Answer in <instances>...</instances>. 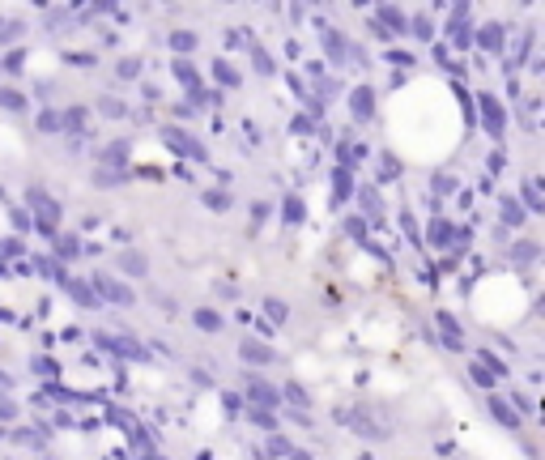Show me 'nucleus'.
Here are the masks:
<instances>
[{"instance_id": "obj_14", "label": "nucleus", "mask_w": 545, "mask_h": 460, "mask_svg": "<svg viewBox=\"0 0 545 460\" xmlns=\"http://www.w3.org/2000/svg\"><path fill=\"white\" fill-rule=\"evenodd\" d=\"M490 414H495V418H499V422H503L507 431H516V426H520L516 409H507V400H503V396H490Z\"/></svg>"}, {"instance_id": "obj_9", "label": "nucleus", "mask_w": 545, "mask_h": 460, "mask_svg": "<svg viewBox=\"0 0 545 460\" xmlns=\"http://www.w3.org/2000/svg\"><path fill=\"white\" fill-rule=\"evenodd\" d=\"M239 358L260 363V367H272V363H277V354H272L268 345H260V341H239Z\"/></svg>"}, {"instance_id": "obj_35", "label": "nucleus", "mask_w": 545, "mask_h": 460, "mask_svg": "<svg viewBox=\"0 0 545 460\" xmlns=\"http://www.w3.org/2000/svg\"><path fill=\"white\" fill-rule=\"evenodd\" d=\"M205 204H209V209H226L230 196H226V192H205Z\"/></svg>"}, {"instance_id": "obj_40", "label": "nucleus", "mask_w": 545, "mask_h": 460, "mask_svg": "<svg viewBox=\"0 0 545 460\" xmlns=\"http://www.w3.org/2000/svg\"><path fill=\"white\" fill-rule=\"evenodd\" d=\"M286 396H290L294 405H311V400H307V392H303L298 384H286Z\"/></svg>"}, {"instance_id": "obj_8", "label": "nucleus", "mask_w": 545, "mask_h": 460, "mask_svg": "<svg viewBox=\"0 0 545 460\" xmlns=\"http://www.w3.org/2000/svg\"><path fill=\"white\" fill-rule=\"evenodd\" d=\"M98 345L111 349V354H124V358H137V363L145 358V349H141L137 341H124V337H106V333H98Z\"/></svg>"}, {"instance_id": "obj_43", "label": "nucleus", "mask_w": 545, "mask_h": 460, "mask_svg": "<svg viewBox=\"0 0 545 460\" xmlns=\"http://www.w3.org/2000/svg\"><path fill=\"white\" fill-rule=\"evenodd\" d=\"M141 73V60H120V77H137Z\"/></svg>"}, {"instance_id": "obj_12", "label": "nucleus", "mask_w": 545, "mask_h": 460, "mask_svg": "<svg viewBox=\"0 0 545 460\" xmlns=\"http://www.w3.org/2000/svg\"><path fill=\"white\" fill-rule=\"evenodd\" d=\"M64 290L81 302V307H98V294H94V286H85V281H77V277H64Z\"/></svg>"}, {"instance_id": "obj_39", "label": "nucleus", "mask_w": 545, "mask_h": 460, "mask_svg": "<svg viewBox=\"0 0 545 460\" xmlns=\"http://www.w3.org/2000/svg\"><path fill=\"white\" fill-rule=\"evenodd\" d=\"M401 175V162L392 158V153H384V179H396Z\"/></svg>"}, {"instance_id": "obj_31", "label": "nucleus", "mask_w": 545, "mask_h": 460, "mask_svg": "<svg viewBox=\"0 0 545 460\" xmlns=\"http://www.w3.org/2000/svg\"><path fill=\"white\" fill-rule=\"evenodd\" d=\"M98 111L116 120V116H124V102H120V98H102V102H98Z\"/></svg>"}, {"instance_id": "obj_38", "label": "nucleus", "mask_w": 545, "mask_h": 460, "mask_svg": "<svg viewBox=\"0 0 545 460\" xmlns=\"http://www.w3.org/2000/svg\"><path fill=\"white\" fill-rule=\"evenodd\" d=\"M264 312H268V320H286V302H277V298H268V307H264Z\"/></svg>"}, {"instance_id": "obj_6", "label": "nucleus", "mask_w": 545, "mask_h": 460, "mask_svg": "<svg viewBox=\"0 0 545 460\" xmlns=\"http://www.w3.org/2000/svg\"><path fill=\"white\" fill-rule=\"evenodd\" d=\"M350 111H354V120H362V124L375 116V90H371V85H358V90H354Z\"/></svg>"}, {"instance_id": "obj_27", "label": "nucleus", "mask_w": 545, "mask_h": 460, "mask_svg": "<svg viewBox=\"0 0 545 460\" xmlns=\"http://www.w3.org/2000/svg\"><path fill=\"white\" fill-rule=\"evenodd\" d=\"M171 47H175V51H192V47H196V34H192V30H175V34H171Z\"/></svg>"}, {"instance_id": "obj_3", "label": "nucleus", "mask_w": 545, "mask_h": 460, "mask_svg": "<svg viewBox=\"0 0 545 460\" xmlns=\"http://www.w3.org/2000/svg\"><path fill=\"white\" fill-rule=\"evenodd\" d=\"M94 294L106 298V302H116V307H132V302H137V294H132L124 281H116L111 273H98V277H94Z\"/></svg>"}, {"instance_id": "obj_18", "label": "nucleus", "mask_w": 545, "mask_h": 460, "mask_svg": "<svg viewBox=\"0 0 545 460\" xmlns=\"http://www.w3.org/2000/svg\"><path fill=\"white\" fill-rule=\"evenodd\" d=\"M439 333H443L448 349H460V345H464V341H460V328H456V320H452V316H443V312H439Z\"/></svg>"}, {"instance_id": "obj_13", "label": "nucleus", "mask_w": 545, "mask_h": 460, "mask_svg": "<svg viewBox=\"0 0 545 460\" xmlns=\"http://www.w3.org/2000/svg\"><path fill=\"white\" fill-rule=\"evenodd\" d=\"M171 73H175V81H179V85H188V94H196V90H200V73H196L188 60H175V69H171Z\"/></svg>"}, {"instance_id": "obj_28", "label": "nucleus", "mask_w": 545, "mask_h": 460, "mask_svg": "<svg viewBox=\"0 0 545 460\" xmlns=\"http://www.w3.org/2000/svg\"><path fill=\"white\" fill-rule=\"evenodd\" d=\"M264 452H268V456H303V452H298V447H290L286 439H268V447H264Z\"/></svg>"}, {"instance_id": "obj_46", "label": "nucleus", "mask_w": 545, "mask_h": 460, "mask_svg": "<svg viewBox=\"0 0 545 460\" xmlns=\"http://www.w3.org/2000/svg\"><path fill=\"white\" fill-rule=\"evenodd\" d=\"M473 384H481V388H490V371H481V363H473Z\"/></svg>"}, {"instance_id": "obj_29", "label": "nucleus", "mask_w": 545, "mask_h": 460, "mask_svg": "<svg viewBox=\"0 0 545 460\" xmlns=\"http://www.w3.org/2000/svg\"><path fill=\"white\" fill-rule=\"evenodd\" d=\"M0 69H5V73H22V69H26V56H22V51H9V56L0 60Z\"/></svg>"}, {"instance_id": "obj_36", "label": "nucleus", "mask_w": 545, "mask_h": 460, "mask_svg": "<svg viewBox=\"0 0 545 460\" xmlns=\"http://www.w3.org/2000/svg\"><path fill=\"white\" fill-rule=\"evenodd\" d=\"M39 128H43V132H56V128H60V116H56V111H43V116H39Z\"/></svg>"}, {"instance_id": "obj_10", "label": "nucleus", "mask_w": 545, "mask_h": 460, "mask_svg": "<svg viewBox=\"0 0 545 460\" xmlns=\"http://www.w3.org/2000/svg\"><path fill=\"white\" fill-rule=\"evenodd\" d=\"M98 162H102V167H111V171H120V167L128 162V141H111V145H102Z\"/></svg>"}, {"instance_id": "obj_23", "label": "nucleus", "mask_w": 545, "mask_h": 460, "mask_svg": "<svg viewBox=\"0 0 545 460\" xmlns=\"http://www.w3.org/2000/svg\"><path fill=\"white\" fill-rule=\"evenodd\" d=\"M503 222H511V226H520V222H524V204H516V200L507 196V200H503Z\"/></svg>"}, {"instance_id": "obj_19", "label": "nucleus", "mask_w": 545, "mask_h": 460, "mask_svg": "<svg viewBox=\"0 0 545 460\" xmlns=\"http://www.w3.org/2000/svg\"><path fill=\"white\" fill-rule=\"evenodd\" d=\"M358 200H362V214H371V218H379V214H384V204H379V192H375V188H362V192H358Z\"/></svg>"}, {"instance_id": "obj_25", "label": "nucleus", "mask_w": 545, "mask_h": 460, "mask_svg": "<svg viewBox=\"0 0 545 460\" xmlns=\"http://www.w3.org/2000/svg\"><path fill=\"white\" fill-rule=\"evenodd\" d=\"M0 107H5V111H22V107H26V98H22L18 90H0Z\"/></svg>"}, {"instance_id": "obj_33", "label": "nucleus", "mask_w": 545, "mask_h": 460, "mask_svg": "<svg viewBox=\"0 0 545 460\" xmlns=\"http://www.w3.org/2000/svg\"><path fill=\"white\" fill-rule=\"evenodd\" d=\"M56 247H60V256H77V251H81V243H77L73 235H60V239H56Z\"/></svg>"}, {"instance_id": "obj_2", "label": "nucleus", "mask_w": 545, "mask_h": 460, "mask_svg": "<svg viewBox=\"0 0 545 460\" xmlns=\"http://www.w3.org/2000/svg\"><path fill=\"white\" fill-rule=\"evenodd\" d=\"M162 141H167V149L184 153V158H192V162H205V158H209V153H205V145H200L188 128H162Z\"/></svg>"}, {"instance_id": "obj_4", "label": "nucleus", "mask_w": 545, "mask_h": 460, "mask_svg": "<svg viewBox=\"0 0 545 460\" xmlns=\"http://www.w3.org/2000/svg\"><path fill=\"white\" fill-rule=\"evenodd\" d=\"M477 107H481V120H485V132L490 137H503V128H507V116H503V102L495 98V94H477Z\"/></svg>"}, {"instance_id": "obj_15", "label": "nucleus", "mask_w": 545, "mask_h": 460, "mask_svg": "<svg viewBox=\"0 0 545 460\" xmlns=\"http://www.w3.org/2000/svg\"><path fill=\"white\" fill-rule=\"evenodd\" d=\"M120 269L132 273V277H145V273H149V260H145L141 251H124V256H120Z\"/></svg>"}, {"instance_id": "obj_30", "label": "nucleus", "mask_w": 545, "mask_h": 460, "mask_svg": "<svg viewBox=\"0 0 545 460\" xmlns=\"http://www.w3.org/2000/svg\"><path fill=\"white\" fill-rule=\"evenodd\" d=\"M477 363H481V367H485L490 375H507V367L499 363V358H495V354H477Z\"/></svg>"}, {"instance_id": "obj_34", "label": "nucleus", "mask_w": 545, "mask_h": 460, "mask_svg": "<svg viewBox=\"0 0 545 460\" xmlns=\"http://www.w3.org/2000/svg\"><path fill=\"white\" fill-rule=\"evenodd\" d=\"M524 200H528V209H545V200H541L537 183H524Z\"/></svg>"}, {"instance_id": "obj_26", "label": "nucleus", "mask_w": 545, "mask_h": 460, "mask_svg": "<svg viewBox=\"0 0 545 460\" xmlns=\"http://www.w3.org/2000/svg\"><path fill=\"white\" fill-rule=\"evenodd\" d=\"M282 214H286L290 226H298V222H303V200H298V196H286V209H282Z\"/></svg>"}, {"instance_id": "obj_16", "label": "nucleus", "mask_w": 545, "mask_h": 460, "mask_svg": "<svg viewBox=\"0 0 545 460\" xmlns=\"http://www.w3.org/2000/svg\"><path fill=\"white\" fill-rule=\"evenodd\" d=\"M477 43H481L485 51H499V47H503V26H495V22H490V26H481Z\"/></svg>"}, {"instance_id": "obj_45", "label": "nucleus", "mask_w": 545, "mask_h": 460, "mask_svg": "<svg viewBox=\"0 0 545 460\" xmlns=\"http://www.w3.org/2000/svg\"><path fill=\"white\" fill-rule=\"evenodd\" d=\"M34 371H39V375H56V363H51V358H39Z\"/></svg>"}, {"instance_id": "obj_48", "label": "nucleus", "mask_w": 545, "mask_h": 460, "mask_svg": "<svg viewBox=\"0 0 545 460\" xmlns=\"http://www.w3.org/2000/svg\"><path fill=\"white\" fill-rule=\"evenodd\" d=\"M13 251H18V243H13V239H5V243H0V256H13Z\"/></svg>"}, {"instance_id": "obj_24", "label": "nucleus", "mask_w": 545, "mask_h": 460, "mask_svg": "<svg viewBox=\"0 0 545 460\" xmlns=\"http://www.w3.org/2000/svg\"><path fill=\"white\" fill-rule=\"evenodd\" d=\"M196 324H200V328H209V333H217V328H222V316H217V312H209V307H200V312H196Z\"/></svg>"}, {"instance_id": "obj_7", "label": "nucleus", "mask_w": 545, "mask_h": 460, "mask_svg": "<svg viewBox=\"0 0 545 460\" xmlns=\"http://www.w3.org/2000/svg\"><path fill=\"white\" fill-rule=\"evenodd\" d=\"M319 39H324V51H329V60H333V64H345V56H350L345 39H341L333 26H319Z\"/></svg>"}, {"instance_id": "obj_20", "label": "nucleus", "mask_w": 545, "mask_h": 460, "mask_svg": "<svg viewBox=\"0 0 545 460\" xmlns=\"http://www.w3.org/2000/svg\"><path fill=\"white\" fill-rule=\"evenodd\" d=\"M22 30H26L22 22H13V18H5V22H0V43H18V39H22Z\"/></svg>"}, {"instance_id": "obj_5", "label": "nucleus", "mask_w": 545, "mask_h": 460, "mask_svg": "<svg viewBox=\"0 0 545 460\" xmlns=\"http://www.w3.org/2000/svg\"><path fill=\"white\" fill-rule=\"evenodd\" d=\"M464 235H469V230H456L448 218H434V222H430V243H434V247H460Z\"/></svg>"}, {"instance_id": "obj_22", "label": "nucleus", "mask_w": 545, "mask_h": 460, "mask_svg": "<svg viewBox=\"0 0 545 460\" xmlns=\"http://www.w3.org/2000/svg\"><path fill=\"white\" fill-rule=\"evenodd\" d=\"M213 77L222 81V85H239V73H235V69H230L226 60H217V64H213Z\"/></svg>"}, {"instance_id": "obj_41", "label": "nucleus", "mask_w": 545, "mask_h": 460, "mask_svg": "<svg viewBox=\"0 0 545 460\" xmlns=\"http://www.w3.org/2000/svg\"><path fill=\"white\" fill-rule=\"evenodd\" d=\"M434 192H456V179L452 175H434Z\"/></svg>"}, {"instance_id": "obj_32", "label": "nucleus", "mask_w": 545, "mask_h": 460, "mask_svg": "<svg viewBox=\"0 0 545 460\" xmlns=\"http://www.w3.org/2000/svg\"><path fill=\"white\" fill-rule=\"evenodd\" d=\"M405 26H413V34H418V39H430V34H434V30H430V18H422V13H418L413 22H405Z\"/></svg>"}, {"instance_id": "obj_11", "label": "nucleus", "mask_w": 545, "mask_h": 460, "mask_svg": "<svg viewBox=\"0 0 545 460\" xmlns=\"http://www.w3.org/2000/svg\"><path fill=\"white\" fill-rule=\"evenodd\" d=\"M247 392H251L256 405H282V392L272 388V384H264V379H256V375L247 379Z\"/></svg>"}, {"instance_id": "obj_47", "label": "nucleus", "mask_w": 545, "mask_h": 460, "mask_svg": "<svg viewBox=\"0 0 545 460\" xmlns=\"http://www.w3.org/2000/svg\"><path fill=\"white\" fill-rule=\"evenodd\" d=\"M388 60L392 64H413V56H405V51H388Z\"/></svg>"}, {"instance_id": "obj_42", "label": "nucleus", "mask_w": 545, "mask_h": 460, "mask_svg": "<svg viewBox=\"0 0 545 460\" xmlns=\"http://www.w3.org/2000/svg\"><path fill=\"white\" fill-rule=\"evenodd\" d=\"M18 418V405L13 400H0V422H13Z\"/></svg>"}, {"instance_id": "obj_1", "label": "nucleus", "mask_w": 545, "mask_h": 460, "mask_svg": "<svg viewBox=\"0 0 545 460\" xmlns=\"http://www.w3.org/2000/svg\"><path fill=\"white\" fill-rule=\"evenodd\" d=\"M26 204H30V214H34V226L43 235H56V222H60V204L51 200L43 188H30L26 192Z\"/></svg>"}, {"instance_id": "obj_17", "label": "nucleus", "mask_w": 545, "mask_h": 460, "mask_svg": "<svg viewBox=\"0 0 545 460\" xmlns=\"http://www.w3.org/2000/svg\"><path fill=\"white\" fill-rule=\"evenodd\" d=\"M350 192H354L350 167H337V179H333V196H337V204H341V200H350Z\"/></svg>"}, {"instance_id": "obj_21", "label": "nucleus", "mask_w": 545, "mask_h": 460, "mask_svg": "<svg viewBox=\"0 0 545 460\" xmlns=\"http://www.w3.org/2000/svg\"><path fill=\"white\" fill-rule=\"evenodd\" d=\"M251 60H256V73H260V77H268L272 69H277V64L268 60V51H264V47H251Z\"/></svg>"}, {"instance_id": "obj_44", "label": "nucleus", "mask_w": 545, "mask_h": 460, "mask_svg": "<svg viewBox=\"0 0 545 460\" xmlns=\"http://www.w3.org/2000/svg\"><path fill=\"white\" fill-rule=\"evenodd\" d=\"M511 256H516V260H532V256H537V247H532V243H520Z\"/></svg>"}, {"instance_id": "obj_37", "label": "nucleus", "mask_w": 545, "mask_h": 460, "mask_svg": "<svg viewBox=\"0 0 545 460\" xmlns=\"http://www.w3.org/2000/svg\"><path fill=\"white\" fill-rule=\"evenodd\" d=\"M345 230H350V239H366V222H362V218H350Z\"/></svg>"}]
</instances>
